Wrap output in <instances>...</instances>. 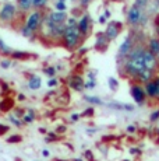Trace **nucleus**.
Returning a JSON list of instances; mask_svg holds the SVG:
<instances>
[{
	"label": "nucleus",
	"mask_w": 159,
	"mask_h": 161,
	"mask_svg": "<svg viewBox=\"0 0 159 161\" xmlns=\"http://www.w3.org/2000/svg\"><path fill=\"white\" fill-rule=\"evenodd\" d=\"M144 52H145V48H142L141 45H137L128 53V56L126 58V62H124V73L127 76L137 79V76L145 69Z\"/></svg>",
	"instance_id": "f257e3e1"
},
{
	"label": "nucleus",
	"mask_w": 159,
	"mask_h": 161,
	"mask_svg": "<svg viewBox=\"0 0 159 161\" xmlns=\"http://www.w3.org/2000/svg\"><path fill=\"white\" fill-rule=\"evenodd\" d=\"M82 38H84V36H82L81 31L78 28V24H73V25H66L62 41H63V45L66 46V49L74 51V49L81 44Z\"/></svg>",
	"instance_id": "f03ea898"
},
{
	"label": "nucleus",
	"mask_w": 159,
	"mask_h": 161,
	"mask_svg": "<svg viewBox=\"0 0 159 161\" xmlns=\"http://www.w3.org/2000/svg\"><path fill=\"white\" fill-rule=\"evenodd\" d=\"M127 24L131 27L136 25H145L146 15L144 14V10L137 4H133L127 11Z\"/></svg>",
	"instance_id": "7ed1b4c3"
},
{
	"label": "nucleus",
	"mask_w": 159,
	"mask_h": 161,
	"mask_svg": "<svg viewBox=\"0 0 159 161\" xmlns=\"http://www.w3.org/2000/svg\"><path fill=\"white\" fill-rule=\"evenodd\" d=\"M42 23H44V14H42V11L35 10V11H32V13L29 14L28 17H27L25 25L28 27V28L31 30L32 32H36V31L41 28Z\"/></svg>",
	"instance_id": "20e7f679"
},
{
	"label": "nucleus",
	"mask_w": 159,
	"mask_h": 161,
	"mask_svg": "<svg viewBox=\"0 0 159 161\" xmlns=\"http://www.w3.org/2000/svg\"><path fill=\"white\" fill-rule=\"evenodd\" d=\"M130 94L133 97V100L136 101L138 105H142L146 100V91L145 87H142L141 84H133L130 88Z\"/></svg>",
	"instance_id": "39448f33"
},
{
	"label": "nucleus",
	"mask_w": 159,
	"mask_h": 161,
	"mask_svg": "<svg viewBox=\"0 0 159 161\" xmlns=\"http://www.w3.org/2000/svg\"><path fill=\"white\" fill-rule=\"evenodd\" d=\"M144 63H145V69H149V70H152V72H155L159 66L158 56L155 53H152L148 48L144 52Z\"/></svg>",
	"instance_id": "423d86ee"
},
{
	"label": "nucleus",
	"mask_w": 159,
	"mask_h": 161,
	"mask_svg": "<svg viewBox=\"0 0 159 161\" xmlns=\"http://www.w3.org/2000/svg\"><path fill=\"white\" fill-rule=\"evenodd\" d=\"M16 6L11 4V3H6L4 6L2 7V10H0V21H3V23H8V21H11L14 18V15H16Z\"/></svg>",
	"instance_id": "0eeeda50"
},
{
	"label": "nucleus",
	"mask_w": 159,
	"mask_h": 161,
	"mask_svg": "<svg viewBox=\"0 0 159 161\" xmlns=\"http://www.w3.org/2000/svg\"><path fill=\"white\" fill-rule=\"evenodd\" d=\"M121 28H123V24L121 23H117V21H110L108 24V28H106L105 34L110 41H115L116 38L119 36V34L121 32Z\"/></svg>",
	"instance_id": "6e6552de"
},
{
	"label": "nucleus",
	"mask_w": 159,
	"mask_h": 161,
	"mask_svg": "<svg viewBox=\"0 0 159 161\" xmlns=\"http://www.w3.org/2000/svg\"><path fill=\"white\" fill-rule=\"evenodd\" d=\"M145 91H146V95L149 98H156L159 97V79H152L151 81L145 83Z\"/></svg>",
	"instance_id": "1a4fd4ad"
},
{
	"label": "nucleus",
	"mask_w": 159,
	"mask_h": 161,
	"mask_svg": "<svg viewBox=\"0 0 159 161\" xmlns=\"http://www.w3.org/2000/svg\"><path fill=\"white\" fill-rule=\"evenodd\" d=\"M69 87L75 92H81L82 90L85 88V81L80 74H74V76H71V79L69 80Z\"/></svg>",
	"instance_id": "9d476101"
},
{
	"label": "nucleus",
	"mask_w": 159,
	"mask_h": 161,
	"mask_svg": "<svg viewBox=\"0 0 159 161\" xmlns=\"http://www.w3.org/2000/svg\"><path fill=\"white\" fill-rule=\"evenodd\" d=\"M67 14H66V11H50L49 13V15L46 17V20L48 21H50V23H53V24H57V25H60V24H66V21H67Z\"/></svg>",
	"instance_id": "9b49d317"
},
{
	"label": "nucleus",
	"mask_w": 159,
	"mask_h": 161,
	"mask_svg": "<svg viewBox=\"0 0 159 161\" xmlns=\"http://www.w3.org/2000/svg\"><path fill=\"white\" fill-rule=\"evenodd\" d=\"M133 44H134V42H133V36L128 35L127 38L121 42L120 48H119V56H120V58H127L128 53H130V52L133 51V48H134Z\"/></svg>",
	"instance_id": "f8f14e48"
},
{
	"label": "nucleus",
	"mask_w": 159,
	"mask_h": 161,
	"mask_svg": "<svg viewBox=\"0 0 159 161\" xmlns=\"http://www.w3.org/2000/svg\"><path fill=\"white\" fill-rule=\"evenodd\" d=\"M78 28L81 31L82 36H88L91 32V17L88 14H84L81 18L78 20Z\"/></svg>",
	"instance_id": "ddd939ff"
},
{
	"label": "nucleus",
	"mask_w": 159,
	"mask_h": 161,
	"mask_svg": "<svg viewBox=\"0 0 159 161\" xmlns=\"http://www.w3.org/2000/svg\"><path fill=\"white\" fill-rule=\"evenodd\" d=\"M16 108V101L10 95H4L0 100V114H8V111Z\"/></svg>",
	"instance_id": "4468645a"
},
{
	"label": "nucleus",
	"mask_w": 159,
	"mask_h": 161,
	"mask_svg": "<svg viewBox=\"0 0 159 161\" xmlns=\"http://www.w3.org/2000/svg\"><path fill=\"white\" fill-rule=\"evenodd\" d=\"M109 42H110V39L106 36V34L105 32H99L96 35V45H95V48L98 49V51H100V52H105L106 48H108V45H109Z\"/></svg>",
	"instance_id": "2eb2a0df"
},
{
	"label": "nucleus",
	"mask_w": 159,
	"mask_h": 161,
	"mask_svg": "<svg viewBox=\"0 0 159 161\" xmlns=\"http://www.w3.org/2000/svg\"><path fill=\"white\" fill-rule=\"evenodd\" d=\"M109 108H112V109H116V111H127V112H133L136 108H134V105L131 104H123V103H108L106 104Z\"/></svg>",
	"instance_id": "dca6fc26"
},
{
	"label": "nucleus",
	"mask_w": 159,
	"mask_h": 161,
	"mask_svg": "<svg viewBox=\"0 0 159 161\" xmlns=\"http://www.w3.org/2000/svg\"><path fill=\"white\" fill-rule=\"evenodd\" d=\"M42 87V80L39 76H36V74H31L28 79V88L32 90V91H36V90H39Z\"/></svg>",
	"instance_id": "f3484780"
},
{
	"label": "nucleus",
	"mask_w": 159,
	"mask_h": 161,
	"mask_svg": "<svg viewBox=\"0 0 159 161\" xmlns=\"http://www.w3.org/2000/svg\"><path fill=\"white\" fill-rule=\"evenodd\" d=\"M154 73H155V72H152V70H149V69H144L142 72L140 73L138 76H137V80H138L140 83H144V84H145V83L151 81L152 79H155V77H154Z\"/></svg>",
	"instance_id": "a211bd4d"
},
{
	"label": "nucleus",
	"mask_w": 159,
	"mask_h": 161,
	"mask_svg": "<svg viewBox=\"0 0 159 161\" xmlns=\"http://www.w3.org/2000/svg\"><path fill=\"white\" fill-rule=\"evenodd\" d=\"M8 122L11 123V125H14L16 128H18V129H21V128H24V125H25V122H24L21 118H18V116H16L14 114H8Z\"/></svg>",
	"instance_id": "6ab92c4d"
},
{
	"label": "nucleus",
	"mask_w": 159,
	"mask_h": 161,
	"mask_svg": "<svg viewBox=\"0 0 159 161\" xmlns=\"http://www.w3.org/2000/svg\"><path fill=\"white\" fill-rule=\"evenodd\" d=\"M17 3H18V8H20L23 13H27V11H29L31 8H33L32 0H17Z\"/></svg>",
	"instance_id": "aec40b11"
},
{
	"label": "nucleus",
	"mask_w": 159,
	"mask_h": 161,
	"mask_svg": "<svg viewBox=\"0 0 159 161\" xmlns=\"http://www.w3.org/2000/svg\"><path fill=\"white\" fill-rule=\"evenodd\" d=\"M148 49L155 53L156 56H159V38H151L148 41Z\"/></svg>",
	"instance_id": "412c9836"
},
{
	"label": "nucleus",
	"mask_w": 159,
	"mask_h": 161,
	"mask_svg": "<svg viewBox=\"0 0 159 161\" xmlns=\"http://www.w3.org/2000/svg\"><path fill=\"white\" fill-rule=\"evenodd\" d=\"M35 118H36V112L35 109H32V108H29V109H27V114L23 116V120L25 122V125H29V123L35 122Z\"/></svg>",
	"instance_id": "4be33fe9"
},
{
	"label": "nucleus",
	"mask_w": 159,
	"mask_h": 161,
	"mask_svg": "<svg viewBox=\"0 0 159 161\" xmlns=\"http://www.w3.org/2000/svg\"><path fill=\"white\" fill-rule=\"evenodd\" d=\"M11 58L16 59V60H28V59L32 58L31 53H28V52H20V51H16L11 53Z\"/></svg>",
	"instance_id": "5701e85b"
},
{
	"label": "nucleus",
	"mask_w": 159,
	"mask_h": 161,
	"mask_svg": "<svg viewBox=\"0 0 159 161\" xmlns=\"http://www.w3.org/2000/svg\"><path fill=\"white\" fill-rule=\"evenodd\" d=\"M21 142H23V136L20 133H13V135H10L6 139V143H8V144H18Z\"/></svg>",
	"instance_id": "b1692460"
},
{
	"label": "nucleus",
	"mask_w": 159,
	"mask_h": 161,
	"mask_svg": "<svg viewBox=\"0 0 159 161\" xmlns=\"http://www.w3.org/2000/svg\"><path fill=\"white\" fill-rule=\"evenodd\" d=\"M84 101L91 105H103V101L95 95H84Z\"/></svg>",
	"instance_id": "393cba45"
},
{
	"label": "nucleus",
	"mask_w": 159,
	"mask_h": 161,
	"mask_svg": "<svg viewBox=\"0 0 159 161\" xmlns=\"http://www.w3.org/2000/svg\"><path fill=\"white\" fill-rule=\"evenodd\" d=\"M63 140V136H59V133L56 132H48V137H46V142H60Z\"/></svg>",
	"instance_id": "a878e982"
},
{
	"label": "nucleus",
	"mask_w": 159,
	"mask_h": 161,
	"mask_svg": "<svg viewBox=\"0 0 159 161\" xmlns=\"http://www.w3.org/2000/svg\"><path fill=\"white\" fill-rule=\"evenodd\" d=\"M95 116V108L94 107H88L85 108L81 112V118H94Z\"/></svg>",
	"instance_id": "bb28decb"
},
{
	"label": "nucleus",
	"mask_w": 159,
	"mask_h": 161,
	"mask_svg": "<svg viewBox=\"0 0 159 161\" xmlns=\"http://www.w3.org/2000/svg\"><path fill=\"white\" fill-rule=\"evenodd\" d=\"M49 0H32V4H33V8L36 10H41V8H45L46 7Z\"/></svg>",
	"instance_id": "cd10ccee"
},
{
	"label": "nucleus",
	"mask_w": 159,
	"mask_h": 161,
	"mask_svg": "<svg viewBox=\"0 0 159 161\" xmlns=\"http://www.w3.org/2000/svg\"><path fill=\"white\" fill-rule=\"evenodd\" d=\"M108 84H109V87H110L112 91H116L119 87V81L115 79V77H109L108 79Z\"/></svg>",
	"instance_id": "c85d7f7f"
},
{
	"label": "nucleus",
	"mask_w": 159,
	"mask_h": 161,
	"mask_svg": "<svg viewBox=\"0 0 159 161\" xmlns=\"http://www.w3.org/2000/svg\"><path fill=\"white\" fill-rule=\"evenodd\" d=\"M44 72H45V74H46V76H49V77H54V76H56V67H54V66L45 67Z\"/></svg>",
	"instance_id": "c756f323"
},
{
	"label": "nucleus",
	"mask_w": 159,
	"mask_h": 161,
	"mask_svg": "<svg viewBox=\"0 0 159 161\" xmlns=\"http://www.w3.org/2000/svg\"><path fill=\"white\" fill-rule=\"evenodd\" d=\"M82 157H84L87 161H96L95 160V156H94V153L91 150H85L84 153H82Z\"/></svg>",
	"instance_id": "7c9ffc66"
},
{
	"label": "nucleus",
	"mask_w": 159,
	"mask_h": 161,
	"mask_svg": "<svg viewBox=\"0 0 159 161\" xmlns=\"http://www.w3.org/2000/svg\"><path fill=\"white\" fill-rule=\"evenodd\" d=\"M57 84H59V80H57L56 77H50V79L48 80V87H49V88L57 87Z\"/></svg>",
	"instance_id": "2f4dec72"
},
{
	"label": "nucleus",
	"mask_w": 159,
	"mask_h": 161,
	"mask_svg": "<svg viewBox=\"0 0 159 161\" xmlns=\"http://www.w3.org/2000/svg\"><path fill=\"white\" fill-rule=\"evenodd\" d=\"M27 114V111H25V108H14V115L18 116V118H21L23 119V116Z\"/></svg>",
	"instance_id": "473e14b6"
},
{
	"label": "nucleus",
	"mask_w": 159,
	"mask_h": 161,
	"mask_svg": "<svg viewBox=\"0 0 159 161\" xmlns=\"http://www.w3.org/2000/svg\"><path fill=\"white\" fill-rule=\"evenodd\" d=\"M7 132H10V126L4 125V123H0V137H2V136H4Z\"/></svg>",
	"instance_id": "72a5a7b5"
},
{
	"label": "nucleus",
	"mask_w": 159,
	"mask_h": 161,
	"mask_svg": "<svg viewBox=\"0 0 159 161\" xmlns=\"http://www.w3.org/2000/svg\"><path fill=\"white\" fill-rule=\"evenodd\" d=\"M54 7L57 8V11H66L67 6H66V2H62V0H59V2L56 3V6Z\"/></svg>",
	"instance_id": "f704fd0d"
},
{
	"label": "nucleus",
	"mask_w": 159,
	"mask_h": 161,
	"mask_svg": "<svg viewBox=\"0 0 159 161\" xmlns=\"http://www.w3.org/2000/svg\"><path fill=\"white\" fill-rule=\"evenodd\" d=\"M95 87H96V80H88L85 83V88H88V90H92Z\"/></svg>",
	"instance_id": "c9c22d12"
},
{
	"label": "nucleus",
	"mask_w": 159,
	"mask_h": 161,
	"mask_svg": "<svg viewBox=\"0 0 159 161\" xmlns=\"http://www.w3.org/2000/svg\"><path fill=\"white\" fill-rule=\"evenodd\" d=\"M134 4H137L138 7H141L144 10V8H146V6H148V0H136Z\"/></svg>",
	"instance_id": "e433bc0d"
},
{
	"label": "nucleus",
	"mask_w": 159,
	"mask_h": 161,
	"mask_svg": "<svg viewBox=\"0 0 159 161\" xmlns=\"http://www.w3.org/2000/svg\"><path fill=\"white\" fill-rule=\"evenodd\" d=\"M149 120H151V122H156V120H159V109L154 111V112L151 114V116H149Z\"/></svg>",
	"instance_id": "4c0bfd02"
},
{
	"label": "nucleus",
	"mask_w": 159,
	"mask_h": 161,
	"mask_svg": "<svg viewBox=\"0 0 159 161\" xmlns=\"http://www.w3.org/2000/svg\"><path fill=\"white\" fill-rule=\"evenodd\" d=\"M56 133H59V135H64V133L67 132V126L66 125H59L56 128V130H54Z\"/></svg>",
	"instance_id": "58836bf2"
},
{
	"label": "nucleus",
	"mask_w": 159,
	"mask_h": 161,
	"mask_svg": "<svg viewBox=\"0 0 159 161\" xmlns=\"http://www.w3.org/2000/svg\"><path fill=\"white\" fill-rule=\"evenodd\" d=\"M80 118H81V114H77V112L71 114V116H70V122H73V123L78 122V120H80Z\"/></svg>",
	"instance_id": "ea45409f"
},
{
	"label": "nucleus",
	"mask_w": 159,
	"mask_h": 161,
	"mask_svg": "<svg viewBox=\"0 0 159 161\" xmlns=\"http://www.w3.org/2000/svg\"><path fill=\"white\" fill-rule=\"evenodd\" d=\"M0 86H2V90H3V95H6V92L10 90L8 84H7V83H4V81H0Z\"/></svg>",
	"instance_id": "a19ab883"
},
{
	"label": "nucleus",
	"mask_w": 159,
	"mask_h": 161,
	"mask_svg": "<svg viewBox=\"0 0 159 161\" xmlns=\"http://www.w3.org/2000/svg\"><path fill=\"white\" fill-rule=\"evenodd\" d=\"M0 64H2L3 69H8V67L11 66V62L8 60V59H4V60H2V63H0Z\"/></svg>",
	"instance_id": "79ce46f5"
},
{
	"label": "nucleus",
	"mask_w": 159,
	"mask_h": 161,
	"mask_svg": "<svg viewBox=\"0 0 159 161\" xmlns=\"http://www.w3.org/2000/svg\"><path fill=\"white\" fill-rule=\"evenodd\" d=\"M54 97H56V92H54V91L49 92V94L46 95V97H45V103H48L49 100H52V98H54Z\"/></svg>",
	"instance_id": "37998d69"
},
{
	"label": "nucleus",
	"mask_w": 159,
	"mask_h": 161,
	"mask_svg": "<svg viewBox=\"0 0 159 161\" xmlns=\"http://www.w3.org/2000/svg\"><path fill=\"white\" fill-rule=\"evenodd\" d=\"M126 130H127V133H136L137 132V128L134 125H130V126H127Z\"/></svg>",
	"instance_id": "c03bdc74"
},
{
	"label": "nucleus",
	"mask_w": 159,
	"mask_h": 161,
	"mask_svg": "<svg viewBox=\"0 0 159 161\" xmlns=\"http://www.w3.org/2000/svg\"><path fill=\"white\" fill-rule=\"evenodd\" d=\"M116 139V136H103L102 142H113Z\"/></svg>",
	"instance_id": "a18cd8bd"
},
{
	"label": "nucleus",
	"mask_w": 159,
	"mask_h": 161,
	"mask_svg": "<svg viewBox=\"0 0 159 161\" xmlns=\"http://www.w3.org/2000/svg\"><path fill=\"white\" fill-rule=\"evenodd\" d=\"M130 153L134 154V156H140V153H141V151H140V148H130Z\"/></svg>",
	"instance_id": "49530a36"
},
{
	"label": "nucleus",
	"mask_w": 159,
	"mask_h": 161,
	"mask_svg": "<svg viewBox=\"0 0 159 161\" xmlns=\"http://www.w3.org/2000/svg\"><path fill=\"white\" fill-rule=\"evenodd\" d=\"M90 3H91V0H80V4H81L82 7H87Z\"/></svg>",
	"instance_id": "de8ad7c7"
},
{
	"label": "nucleus",
	"mask_w": 159,
	"mask_h": 161,
	"mask_svg": "<svg viewBox=\"0 0 159 161\" xmlns=\"http://www.w3.org/2000/svg\"><path fill=\"white\" fill-rule=\"evenodd\" d=\"M17 100L20 101V103H23V101H25V100H27V97H25L24 94H18V95H17Z\"/></svg>",
	"instance_id": "09e8293b"
},
{
	"label": "nucleus",
	"mask_w": 159,
	"mask_h": 161,
	"mask_svg": "<svg viewBox=\"0 0 159 161\" xmlns=\"http://www.w3.org/2000/svg\"><path fill=\"white\" fill-rule=\"evenodd\" d=\"M42 156H44L45 158H48V157L50 156V153H49V150H46V148H45V150H42Z\"/></svg>",
	"instance_id": "8fccbe9b"
},
{
	"label": "nucleus",
	"mask_w": 159,
	"mask_h": 161,
	"mask_svg": "<svg viewBox=\"0 0 159 161\" xmlns=\"http://www.w3.org/2000/svg\"><path fill=\"white\" fill-rule=\"evenodd\" d=\"M85 132H87V135L92 136V135H94V133H95V132H96V129H87V130H85Z\"/></svg>",
	"instance_id": "3c124183"
},
{
	"label": "nucleus",
	"mask_w": 159,
	"mask_h": 161,
	"mask_svg": "<svg viewBox=\"0 0 159 161\" xmlns=\"http://www.w3.org/2000/svg\"><path fill=\"white\" fill-rule=\"evenodd\" d=\"M39 133H42V135H46V133H48L46 128H42V126H41V128H39Z\"/></svg>",
	"instance_id": "603ef678"
},
{
	"label": "nucleus",
	"mask_w": 159,
	"mask_h": 161,
	"mask_svg": "<svg viewBox=\"0 0 159 161\" xmlns=\"http://www.w3.org/2000/svg\"><path fill=\"white\" fill-rule=\"evenodd\" d=\"M155 27H156V32H158V35H159V17L156 18V21H155Z\"/></svg>",
	"instance_id": "864d4df0"
},
{
	"label": "nucleus",
	"mask_w": 159,
	"mask_h": 161,
	"mask_svg": "<svg viewBox=\"0 0 159 161\" xmlns=\"http://www.w3.org/2000/svg\"><path fill=\"white\" fill-rule=\"evenodd\" d=\"M99 23L100 24H105L106 23V15H102V17L99 18Z\"/></svg>",
	"instance_id": "5fc2aeb1"
},
{
	"label": "nucleus",
	"mask_w": 159,
	"mask_h": 161,
	"mask_svg": "<svg viewBox=\"0 0 159 161\" xmlns=\"http://www.w3.org/2000/svg\"><path fill=\"white\" fill-rule=\"evenodd\" d=\"M53 161H67V160H62V158H54Z\"/></svg>",
	"instance_id": "6e6d98bb"
},
{
	"label": "nucleus",
	"mask_w": 159,
	"mask_h": 161,
	"mask_svg": "<svg viewBox=\"0 0 159 161\" xmlns=\"http://www.w3.org/2000/svg\"><path fill=\"white\" fill-rule=\"evenodd\" d=\"M2 46H4V44H3V42H2V39H0V48H2Z\"/></svg>",
	"instance_id": "4d7b16f0"
},
{
	"label": "nucleus",
	"mask_w": 159,
	"mask_h": 161,
	"mask_svg": "<svg viewBox=\"0 0 159 161\" xmlns=\"http://www.w3.org/2000/svg\"><path fill=\"white\" fill-rule=\"evenodd\" d=\"M155 3H156V6L159 7V0H155Z\"/></svg>",
	"instance_id": "13d9d810"
},
{
	"label": "nucleus",
	"mask_w": 159,
	"mask_h": 161,
	"mask_svg": "<svg viewBox=\"0 0 159 161\" xmlns=\"http://www.w3.org/2000/svg\"><path fill=\"white\" fill-rule=\"evenodd\" d=\"M74 161H82L81 158H74Z\"/></svg>",
	"instance_id": "bf43d9fd"
},
{
	"label": "nucleus",
	"mask_w": 159,
	"mask_h": 161,
	"mask_svg": "<svg viewBox=\"0 0 159 161\" xmlns=\"http://www.w3.org/2000/svg\"><path fill=\"white\" fill-rule=\"evenodd\" d=\"M16 161H23V160H21V158H16Z\"/></svg>",
	"instance_id": "052dcab7"
},
{
	"label": "nucleus",
	"mask_w": 159,
	"mask_h": 161,
	"mask_svg": "<svg viewBox=\"0 0 159 161\" xmlns=\"http://www.w3.org/2000/svg\"><path fill=\"white\" fill-rule=\"evenodd\" d=\"M123 161H130V160H123Z\"/></svg>",
	"instance_id": "680f3d73"
},
{
	"label": "nucleus",
	"mask_w": 159,
	"mask_h": 161,
	"mask_svg": "<svg viewBox=\"0 0 159 161\" xmlns=\"http://www.w3.org/2000/svg\"><path fill=\"white\" fill-rule=\"evenodd\" d=\"M62 2H66V0H62Z\"/></svg>",
	"instance_id": "e2e57ef3"
},
{
	"label": "nucleus",
	"mask_w": 159,
	"mask_h": 161,
	"mask_svg": "<svg viewBox=\"0 0 159 161\" xmlns=\"http://www.w3.org/2000/svg\"><path fill=\"white\" fill-rule=\"evenodd\" d=\"M35 161H38V160H35Z\"/></svg>",
	"instance_id": "0e129e2a"
}]
</instances>
